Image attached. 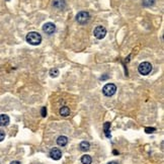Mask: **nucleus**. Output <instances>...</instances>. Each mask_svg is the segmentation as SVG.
<instances>
[{
    "label": "nucleus",
    "mask_w": 164,
    "mask_h": 164,
    "mask_svg": "<svg viewBox=\"0 0 164 164\" xmlns=\"http://www.w3.org/2000/svg\"><path fill=\"white\" fill-rule=\"evenodd\" d=\"M26 40L30 45L38 46V45H40L42 43V36L37 32H30L26 35Z\"/></svg>",
    "instance_id": "obj_1"
},
{
    "label": "nucleus",
    "mask_w": 164,
    "mask_h": 164,
    "mask_svg": "<svg viewBox=\"0 0 164 164\" xmlns=\"http://www.w3.org/2000/svg\"><path fill=\"white\" fill-rule=\"evenodd\" d=\"M90 20V14L89 12L87 11H80L77 13L76 15V21L81 24V26H83V24H86L88 21Z\"/></svg>",
    "instance_id": "obj_2"
},
{
    "label": "nucleus",
    "mask_w": 164,
    "mask_h": 164,
    "mask_svg": "<svg viewBox=\"0 0 164 164\" xmlns=\"http://www.w3.org/2000/svg\"><path fill=\"white\" fill-rule=\"evenodd\" d=\"M138 71L141 75H148L152 71V65L149 62H142L139 65Z\"/></svg>",
    "instance_id": "obj_3"
},
{
    "label": "nucleus",
    "mask_w": 164,
    "mask_h": 164,
    "mask_svg": "<svg viewBox=\"0 0 164 164\" xmlns=\"http://www.w3.org/2000/svg\"><path fill=\"white\" fill-rule=\"evenodd\" d=\"M117 92V86L113 83H107L102 88V93L105 96H113Z\"/></svg>",
    "instance_id": "obj_4"
},
{
    "label": "nucleus",
    "mask_w": 164,
    "mask_h": 164,
    "mask_svg": "<svg viewBox=\"0 0 164 164\" xmlns=\"http://www.w3.org/2000/svg\"><path fill=\"white\" fill-rule=\"evenodd\" d=\"M93 36H94L96 39L102 40L106 36L105 28H104V26H96V28H94V30H93Z\"/></svg>",
    "instance_id": "obj_5"
},
{
    "label": "nucleus",
    "mask_w": 164,
    "mask_h": 164,
    "mask_svg": "<svg viewBox=\"0 0 164 164\" xmlns=\"http://www.w3.org/2000/svg\"><path fill=\"white\" fill-rule=\"evenodd\" d=\"M43 32L49 36L53 35L54 32H56V26L53 22H46L43 26Z\"/></svg>",
    "instance_id": "obj_6"
},
{
    "label": "nucleus",
    "mask_w": 164,
    "mask_h": 164,
    "mask_svg": "<svg viewBox=\"0 0 164 164\" xmlns=\"http://www.w3.org/2000/svg\"><path fill=\"white\" fill-rule=\"evenodd\" d=\"M50 157L53 160H60L61 157H62V152H61L60 149L58 148H53L51 151H50Z\"/></svg>",
    "instance_id": "obj_7"
},
{
    "label": "nucleus",
    "mask_w": 164,
    "mask_h": 164,
    "mask_svg": "<svg viewBox=\"0 0 164 164\" xmlns=\"http://www.w3.org/2000/svg\"><path fill=\"white\" fill-rule=\"evenodd\" d=\"M9 121L10 119L7 115H4V113L0 115V127H5V126H7L9 124Z\"/></svg>",
    "instance_id": "obj_8"
},
{
    "label": "nucleus",
    "mask_w": 164,
    "mask_h": 164,
    "mask_svg": "<svg viewBox=\"0 0 164 164\" xmlns=\"http://www.w3.org/2000/svg\"><path fill=\"white\" fill-rule=\"evenodd\" d=\"M79 149H80V151H82V152H87V151L90 149V144H89V142H87V141H82L80 144H79Z\"/></svg>",
    "instance_id": "obj_9"
},
{
    "label": "nucleus",
    "mask_w": 164,
    "mask_h": 164,
    "mask_svg": "<svg viewBox=\"0 0 164 164\" xmlns=\"http://www.w3.org/2000/svg\"><path fill=\"white\" fill-rule=\"evenodd\" d=\"M68 143V138L66 136H60L58 139H57V144L61 147H64L66 146Z\"/></svg>",
    "instance_id": "obj_10"
},
{
    "label": "nucleus",
    "mask_w": 164,
    "mask_h": 164,
    "mask_svg": "<svg viewBox=\"0 0 164 164\" xmlns=\"http://www.w3.org/2000/svg\"><path fill=\"white\" fill-rule=\"evenodd\" d=\"M65 5H66L65 0H55L53 2V6L58 8V9H63L65 7Z\"/></svg>",
    "instance_id": "obj_11"
},
{
    "label": "nucleus",
    "mask_w": 164,
    "mask_h": 164,
    "mask_svg": "<svg viewBox=\"0 0 164 164\" xmlns=\"http://www.w3.org/2000/svg\"><path fill=\"white\" fill-rule=\"evenodd\" d=\"M81 163L82 164H91L92 163V158L89 155H83L81 158Z\"/></svg>",
    "instance_id": "obj_12"
},
{
    "label": "nucleus",
    "mask_w": 164,
    "mask_h": 164,
    "mask_svg": "<svg viewBox=\"0 0 164 164\" xmlns=\"http://www.w3.org/2000/svg\"><path fill=\"white\" fill-rule=\"evenodd\" d=\"M60 115L62 117H68L70 115V109L68 106H63V107H61Z\"/></svg>",
    "instance_id": "obj_13"
},
{
    "label": "nucleus",
    "mask_w": 164,
    "mask_h": 164,
    "mask_svg": "<svg viewBox=\"0 0 164 164\" xmlns=\"http://www.w3.org/2000/svg\"><path fill=\"white\" fill-rule=\"evenodd\" d=\"M109 128H111V123L106 122L103 125V129H104V133H105V136L107 138H111V134H109Z\"/></svg>",
    "instance_id": "obj_14"
},
{
    "label": "nucleus",
    "mask_w": 164,
    "mask_h": 164,
    "mask_svg": "<svg viewBox=\"0 0 164 164\" xmlns=\"http://www.w3.org/2000/svg\"><path fill=\"white\" fill-rule=\"evenodd\" d=\"M59 74H60V71H59L57 68H53V69L50 70V76L53 77V78H56V77H58Z\"/></svg>",
    "instance_id": "obj_15"
},
{
    "label": "nucleus",
    "mask_w": 164,
    "mask_h": 164,
    "mask_svg": "<svg viewBox=\"0 0 164 164\" xmlns=\"http://www.w3.org/2000/svg\"><path fill=\"white\" fill-rule=\"evenodd\" d=\"M155 4V0H143V5L146 7H151Z\"/></svg>",
    "instance_id": "obj_16"
},
{
    "label": "nucleus",
    "mask_w": 164,
    "mask_h": 164,
    "mask_svg": "<svg viewBox=\"0 0 164 164\" xmlns=\"http://www.w3.org/2000/svg\"><path fill=\"white\" fill-rule=\"evenodd\" d=\"M155 131H156L155 128H145V132L147 133V134H152Z\"/></svg>",
    "instance_id": "obj_17"
},
{
    "label": "nucleus",
    "mask_w": 164,
    "mask_h": 164,
    "mask_svg": "<svg viewBox=\"0 0 164 164\" xmlns=\"http://www.w3.org/2000/svg\"><path fill=\"white\" fill-rule=\"evenodd\" d=\"M41 115H42L43 118H45V117L47 116V109L45 107V106H43L42 109H41Z\"/></svg>",
    "instance_id": "obj_18"
},
{
    "label": "nucleus",
    "mask_w": 164,
    "mask_h": 164,
    "mask_svg": "<svg viewBox=\"0 0 164 164\" xmlns=\"http://www.w3.org/2000/svg\"><path fill=\"white\" fill-rule=\"evenodd\" d=\"M5 138V133L3 131H0V142H2Z\"/></svg>",
    "instance_id": "obj_19"
},
{
    "label": "nucleus",
    "mask_w": 164,
    "mask_h": 164,
    "mask_svg": "<svg viewBox=\"0 0 164 164\" xmlns=\"http://www.w3.org/2000/svg\"><path fill=\"white\" fill-rule=\"evenodd\" d=\"M10 164H20V162L19 161H12Z\"/></svg>",
    "instance_id": "obj_20"
},
{
    "label": "nucleus",
    "mask_w": 164,
    "mask_h": 164,
    "mask_svg": "<svg viewBox=\"0 0 164 164\" xmlns=\"http://www.w3.org/2000/svg\"><path fill=\"white\" fill-rule=\"evenodd\" d=\"M107 164H118L117 162H115V161H113V162H109Z\"/></svg>",
    "instance_id": "obj_21"
},
{
    "label": "nucleus",
    "mask_w": 164,
    "mask_h": 164,
    "mask_svg": "<svg viewBox=\"0 0 164 164\" xmlns=\"http://www.w3.org/2000/svg\"><path fill=\"white\" fill-rule=\"evenodd\" d=\"M113 154H116V155H118L119 154V152L117 150H113Z\"/></svg>",
    "instance_id": "obj_22"
}]
</instances>
